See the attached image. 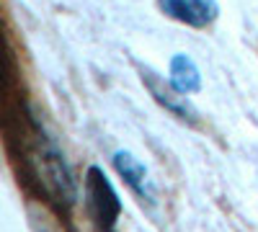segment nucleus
I'll return each mask as SVG.
<instances>
[{"label":"nucleus","mask_w":258,"mask_h":232,"mask_svg":"<svg viewBox=\"0 0 258 232\" xmlns=\"http://www.w3.org/2000/svg\"><path fill=\"white\" fill-rule=\"evenodd\" d=\"M36 168H39V176L44 181V186L49 191L64 201V204H73L78 199V183L73 178V171L68 160H64L62 150L57 147L54 139H49L44 132H39L36 137Z\"/></svg>","instance_id":"obj_1"},{"label":"nucleus","mask_w":258,"mask_h":232,"mask_svg":"<svg viewBox=\"0 0 258 232\" xmlns=\"http://www.w3.org/2000/svg\"><path fill=\"white\" fill-rule=\"evenodd\" d=\"M85 206H88V214L101 232L116 229V222L121 217V201L109 176L96 165L85 173Z\"/></svg>","instance_id":"obj_2"},{"label":"nucleus","mask_w":258,"mask_h":232,"mask_svg":"<svg viewBox=\"0 0 258 232\" xmlns=\"http://www.w3.org/2000/svg\"><path fill=\"white\" fill-rule=\"evenodd\" d=\"M142 83L147 86V91L153 93V98L160 103V106L165 109V111H170L176 119H181V121H188V124H197V109L188 103V98L181 93V91H176L173 88V83H165L158 72H153L150 67H142Z\"/></svg>","instance_id":"obj_3"},{"label":"nucleus","mask_w":258,"mask_h":232,"mask_svg":"<svg viewBox=\"0 0 258 232\" xmlns=\"http://www.w3.org/2000/svg\"><path fill=\"white\" fill-rule=\"evenodd\" d=\"M114 168L116 173L124 178V183L135 191V196L145 204V206H155L158 204V191H155V183L150 178L147 168L126 150L114 152Z\"/></svg>","instance_id":"obj_4"},{"label":"nucleus","mask_w":258,"mask_h":232,"mask_svg":"<svg viewBox=\"0 0 258 232\" xmlns=\"http://www.w3.org/2000/svg\"><path fill=\"white\" fill-rule=\"evenodd\" d=\"M158 6L168 18L194 29H204L214 24L220 16L217 0H158Z\"/></svg>","instance_id":"obj_5"},{"label":"nucleus","mask_w":258,"mask_h":232,"mask_svg":"<svg viewBox=\"0 0 258 232\" xmlns=\"http://www.w3.org/2000/svg\"><path fill=\"white\" fill-rule=\"evenodd\" d=\"M170 83H173V88L181 91L183 96L197 93L202 88V75L186 54H176L170 59Z\"/></svg>","instance_id":"obj_6"}]
</instances>
